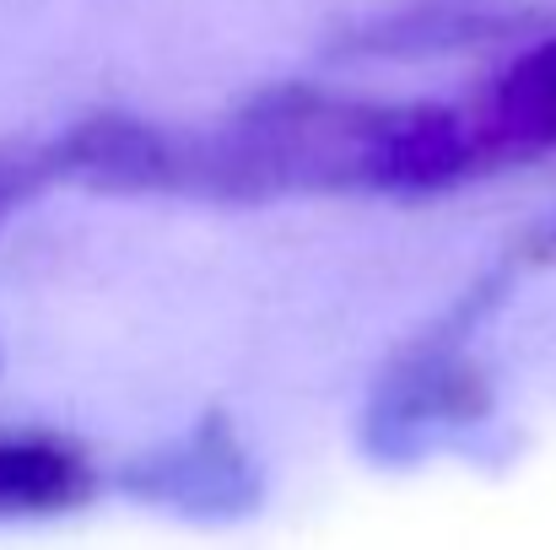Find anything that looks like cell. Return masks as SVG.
<instances>
[{"instance_id":"obj_8","label":"cell","mask_w":556,"mask_h":550,"mask_svg":"<svg viewBox=\"0 0 556 550\" xmlns=\"http://www.w3.org/2000/svg\"><path fill=\"white\" fill-rule=\"evenodd\" d=\"M525 259H556V216L530 238V243H525Z\"/></svg>"},{"instance_id":"obj_1","label":"cell","mask_w":556,"mask_h":550,"mask_svg":"<svg viewBox=\"0 0 556 550\" xmlns=\"http://www.w3.org/2000/svg\"><path fill=\"white\" fill-rule=\"evenodd\" d=\"M465 179H481L465 108L270 87L232 119L185 130L179 194L265 205L292 194H438Z\"/></svg>"},{"instance_id":"obj_7","label":"cell","mask_w":556,"mask_h":550,"mask_svg":"<svg viewBox=\"0 0 556 550\" xmlns=\"http://www.w3.org/2000/svg\"><path fill=\"white\" fill-rule=\"evenodd\" d=\"M54 183H60V163H54L49 136L43 141H0V227Z\"/></svg>"},{"instance_id":"obj_4","label":"cell","mask_w":556,"mask_h":550,"mask_svg":"<svg viewBox=\"0 0 556 550\" xmlns=\"http://www.w3.org/2000/svg\"><path fill=\"white\" fill-rule=\"evenodd\" d=\"M130 486L157 497V502L194 508V513H232V508L254 502V470H249L238 437L227 432V421L194 426L185 443L147 459L130 475Z\"/></svg>"},{"instance_id":"obj_5","label":"cell","mask_w":556,"mask_h":550,"mask_svg":"<svg viewBox=\"0 0 556 550\" xmlns=\"http://www.w3.org/2000/svg\"><path fill=\"white\" fill-rule=\"evenodd\" d=\"M525 22H530L525 11H503L492 0H416L405 11L378 16L363 33H352L346 54H372V60L443 54V49H470L481 38H503Z\"/></svg>"},{"instance_id":"obj_6","label":"cell","mask_w":556,"mask_h":550,"mask_svg":"<svg viewBox=\"0 0 556 550\" xmlns=\"http://www.w3.org/2000/svg\"><path fill=\"white\" fill-rule=\"evenodd\" d=\"M92 491L87 459L49 432H0V513H60Z\"/></svg>"},{"instance_id":"obj_3","label":"cell","mask_w":556,"mask_h":550,"mask_svg":"<svg viewBox=\"0 0 556 550\" xmlns=\"http://www.w3.org/2000/svg\"><path fill=\"white\" fill-rule=\"evenodd\" d=\"M476 174H503L556 152V33L514 54L497 81L465 108Z\"/></svg>"},{"instance_id":"obj_2","label":"cell","mask_w":556,"mask_h":550,"mask_svg":"<svg viewBox=\"0 0 556 550\" xmlns=\"http://www.w3.org/2000/svg\"><path fill=\"white\" fill-rule=\"evenodd\" d=\"M497 292H503V276L481 281L465 303H454L443 314V324L432 335H421L389 367L368 415V432L378 448L405 453L438 426H465V421L486 415V372L470 357V330L497 303Z\"/></svg>"}]
</instances>
